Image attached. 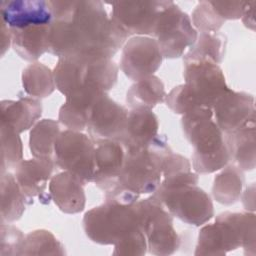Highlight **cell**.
<instances>
[{
	"instance_id": "d6a6232c",
	"label": "cell",
	"mask_w": 256,
	"mask_h": 256,
	"mask_svg": "<svg viewBox=\"0 0 256 256\" xmlns=\"http://www.w3.org/2000/svg\"><path fill=\"white\" fill-rule=\"evenodd\" d=\"M193 27L198 33L218 32L225 20L216 12L210 1H200L191 14Z\"/></svg>"
},
{
	"instance_id": "7a4b0ae2",
	"label": "cell",
	"mask_w": 256,
	"mask_h": 256,
	"mask_svg": "<svg viewBox=\"0 0 256 256\" xmlns=\"http://www.w3.org/2000/svg\"><path fill=\"white\" fill-rule=\"evenodd\" d=\"M167 141L158 134L147 148L125 149L123 168L114 186L104 192L105 201L134 204L140 195L154 193L162 179L161 152Z\"/></svg>"
},
{
	"instance_id": "5bb4252c",
	"label": "cell",
	"mask_w": 256,
	"mask_h": 256,
	"mask_svg": "<svg viewBox=\"0 0 256 256\" xmlns=\"http://www.w3.org/2000/svg\"><path fill=\"white\" fill-rule=\"evenodd\" d=\"M213 119L224 132H232L255 117V99L252 94L231 88L213 104Z\"/></svg>"
},
{
	"instance_id": "6da1fadb",
	"label": "cell",
	"mask_w": 256,
	"mask_h": 256,
	"mask_svg": "<svg viewBox=\"0 0 256 256\" xmlns=\"http://www.w3.org/2000/svg\"><path fill=\"white\" fill-rule=\"evenodd\" d=\"M53 21L48 52L89 63L112 59L129 37L110 19L98 0L50 1Z\"/></svg>"
},
{
	"instance_id": "ffe728a7",
	"label": "cell",
	"mask_w": 256,
	"mask_h": 256,
	"mask_svg": "<svg viewBox=\"0 0 256 256\" xmlns=\"http://www.w3.org/2000/svg\"><path fill=\"white\" fill-rule=\"evenodd\" d=\"M159 122L150 109H130L125 130L119 140L125 149L147 148L157 137Z\"/></svg>"
},
{
	"instance_id": "603a6c76",
	"label": "cell",
	"mask_w": 256,
	"mask_h": 256,
	"mask_svg": "<svg viewBox=\"0 0 256 256\" xmlns=\"http://www.w3.org/2000/svg\"><path fill=\"white\" fill-rule=\"evenodd\" d=\"M51 25V24H50ZM50 25H31L10 29L11 47L20 58L36 62L49 49Z\"/></svg>"
},
{
	"instance_id": "7402d4cb",
	"label": "cell",
	"mask_w": 256,
	"mask_h": 256,
	"mask_svg": "<svg viewBox=\"0 0 256 256\" xmlns=\"http://www.w3.org/2000/svg\"><path fill=\"white\" fill-rule=\"evenodd\" d=\"M1 124H6L17 133L31 129L42 116V102L34 97H20L18 100H2Z\"/></svg>"
},
{
	"instance_id": "836d02e7",
	"label": "cell",
	"mask_w": 256,
	"mask_h": 256,
	"mask_svg": "<svg viewBox=\"0 0 256 256\" xmlns=\"http://www.w3.org/2000/svg\"><path fill=\"white\" fill-rule=\"evenodd\" d=\"M164 102L172 112L182 116L204 107L195 94L184 83L172 88L170 92L166 94Z\"/></svg>"
},
{
	"instance_id": "d4e9b609",
	"label": "cell",
	"mask_w": 256,
	"mask_h": 256,
	"mask_svg": "<svg viewBox=\"0 0 256 256\" xmlns=\"http://www.w3.org/2000/svg\"><path fill=\"white\" fill-rule=\"evenodd\" d=\"M245 184L244 171L233 163L222 168L213 180L212 197L219 204L230 206L240 200Z\"/></svg>"
},
{
	"instance_id": "f546056e",
	"label": "cell",
	"mask_w": 256,
	"mask_h": 256,
	"mask_svg": "<svg viewBox=\"0 0 256 256\" xmlns=\"http://www.w3.org/2000/svg\"><path fill=\"white\" fill-rule=\"evenodd\" d=\"M85 63L70 58H58L53 69L56 89L67 96L83 86Z\"/></svg>"
},
{
	"instance_id": "3957f363",
	"label": "cell",
	"mask_w": 256,
	"mask_h": 256,
	"mask_svg": "<svg viewBox=\"0 0 256 256\" xmlns=\"http://www.w3.org/2000/svg\"><path fill=\"white\" fill-rule=\"evenodd\" d=\"M181 127L193 148L191 166L197 174L216 172L230 162L225 134L214 121L211 108L203 107L183 115Z\"/></svg>"
},
{
	"instance_id": "8fae6325",
	"label": "cell",
	"mask_w": 256,
	"mask_h": 256,
	"mask_svg": "<svg viewBox=\"0 0 256 256\" xmlns=\"http://www.w3.org/2000/svg\"><path fill=\"white\" fill-rule=\"evenodd\" d=\"M110 19L129 38L133 36L152 37L164 0L113 1Z\"/></svg>"
},
{
	"instance_id": "7c38bea8",
	"label": "cell",
	"mask_w": 256,
	"mask_h": 256,
	"mask_svg": "<svg viewBox=\"0 0 256 256\" xmlns=\"http://www.w3.org/2000/svg\"><path fill=\"white\" fill-rule=\"evenodd\" d=\"M129 111L120 103L101 95L89 110L86 130L95 144L105 141H119L127 123Z\"/></svg>"
},
{
	"instance_id": "d6986e66",
	"label": "cell",
	"mask_w": 256,
	"mask_h": 256,
	"mask_svg": "<svg viewBox=\"0 0 256 256\" xmlns=\"http://www.w3.org/2000/svg\"><path fill=\"white\" fill-rule=\"evenodd\" d=\"M49 194L55 205L66 214H77L84 210L86 195L83 182L73 174L62 171L49 181Z\"/></svg>"
},
{
	"instance_id": "f1b7e54d",
	"label": "cell",
	"mask_w": 256,
	"mask_h": 256,
	"mask_svg": "<svg viewBox=\"0 0 256 256\" xmlns=\"http://www.w3.org/2000/svg\"><path fill=\"white\" fill-rule=\"evenodd\" d=\"M227 36L221 32L199 33L195 43L183 55V61L210 58L218 65L225 58Z\"/></svg>"
},
{
	"instance_id": "ac0fdd59",
	"label": "cell",
	"mask_w": 256,
	"mask_h": 256,
	"mask_svg": "<svg viewBox=\"0 0 256 256\" xmlns=\"http://www.w3.org/2000/svg\"><path fill=\"white\" fill-rule=\"evenodd\" d=\"M106 92L93 86H83L65 96V102L60 106L59 122L69 130H86L88 113L96 100Z\"/></svg>"
},
{
	"instance_id": "9c48e42d",
	"label": "cell",
	"mask_w": 256,
	"mask_h": 256,
	"mask_svg": "<svg viewBox=\"0 0 256 256\" xmlns=\"http://www.w3.org/2000/svg\"><path fill=\"white\" fill-rule=\"evenodd\" d=\"M95 143L80 131H61L54 146V162L58 169L67 171L84 185L94 180Z\"/></svg>"
},
{
	"instance_id": "484cf974",
	"label": "cell",
	"mask_w": 256,
	"mask_h": 256,
	"mask_svg": "<svg viewBox=\"0 0 256 256\" xmlns=\"http://www.w3.org/2000/svg\"><path fill=\"white\" fill-rule=\"evenodd\" d=\"M166 90L163 81L156 75L134 82L126 93V103L130 109H150L164 102Z\"/></svg>"
},
{
	"instance_id": "f35d334b",
	"label": "cell",
	"mask_w": 256,
	"mask_h": 256,
	"mask_svg": "<svg viewBox=\"0 0 256 256\" xmlns=\"http://www.w3.org/2000/svg\"><path fill=\"white\" fill-rule=\"evenodd\" d=\"M240 199L242 200L244 208L249 212L255 211V184L252 183L242 191Z\"/></svg>"
},
{
	"instance_id": "9a60e30c",
	"label": "cell",
	"mask_w": 256,
	"mask_h": 256,
	"mask_svg": "<svg viewBox=\"0 0 256 256\" xmlns=\"http://www.w3.org/2000/svg\"><path fill=\"white\" fill-rule=\"evenodd\" d=\"M55 169L58 168L53 160L33 157L22 159L13 170L22 192L29 200L33 202V198L38 197L42 204H49L52 199L46 189Z\"/></svg>"
},
{
	"instance_id": "e0dca14e",
	"label": "cell",
	"mask_w": 256,
	"mask_h": 256,
	"mask_svg": "<svg viewBox=\"0 0 256 256\" xmlns=\"http://www.w3.org/2000/svg\"><path fill=\"white\" fill-rule=\"evenodd\" d=\"M95 172L96 187L106 192L114 186L125 160V148L119 141H105L95 144Z\"/></svg>"
},
{
	"instance_id": "4dcf8cb0",
	"label": "cell",
	"mask_w": 256,
	"mask_h": 256,
	"mask_svg": "<svg viewBox=\"0 0 256 256\" xmlns=\"http://www.w3.org/2000/svg\"><path fill=\"white\" fill-rule=\"evenodd\" d=\"M66 255L64 245L46 229H37L25 235L21 256Z\"/></svg>"
},
{
	"instance_id": "2e32d148",
	"label": "cell",
	"mask_w": 256,
	"mask_h": 256,
	"mask_svg": "<svg viewBox=\"0 0 256 256\" xmlns=\"http://www.w3.org/2000/svg\"><path fill=\"white\" fill-rule=\"evenodd\" d=\"M0 19L10 29L31 25H50L53 21L50 1L46 0H2Z\"/></svg>"
},
{
	"instance_id": "277c9868",
	"label": "cell",
	"mask_w": 256,
	"mask_h": 256,
	"mask_svg": "<svg viewBox=\"0 0 256 256\" xmlns=\"http://www.w3.org/2000/svg\"><path fill=\"white\" fill-rule=\"evenodd\" d=\"M256 220L254 212L218 214L215 222L203 226L198 234L194 255L223 256L239 247L244 255L256 254Z\"/></svg>"
},
{
	"instance_id": "5b68a950",
	"label": "cell",
	"mask_w": 256,
	"mask_h": 256,
	"mask_svg": "<svg viewBox=\"0 0 256 256\" xmlns=\"http://www.w3.org/2000/svg\"><path fill=\"white\" fill-rule=\"evenodd\" d=\"M86 236L100 245H115L140 227L136 202L121 204L105 201L87 212L82 220Z\"/></svg>"
},
{
	"instance_id": "ba28073f",
	"label": "cell",
	"mask_w": 256,
	"mask_h": 256,
	"mask_svg": "<svg viewBox=\"0 0 256 256\" xmlns=\"http://www.w3.org/2000/svg\"><path fill=\"white\" fill-rule=\"evenodd\" d=\"M198 36L190 16L170 0H164L152 38L160 48L163 58L175 59L184 55Z\"/></svg>"
},
{
	"instance_id": "d590c367",
	"label": "cell",
	"mask_w": 256,
	"mask_h": 256,
	"mask_svg": "<svg viewBox=\"0 0 256 256\" xmlns=\"http://www.w3.org/2000/svg\"><path fill=\"white\" fill-rule=\"evenodd\" d=\"M147 249L145 234L139 228L116 243L112 254L117 256H142L147 253Z\"/></svg>"
},
{
	"instance_id": "74e56055",
	"label": "cell",
	"mask_w": 256,
	"mask_h": 256,
	"mask_svg": "<svg viewBox=\"0 0 256 256\" xmlns=\"http://www.w3.org/2000/svg\"><path fill=\"white\" fill-rule=\"evenodd\" d=\"M255 6H256L255 0L247 1L245 9L243 11V14L240 18L242 23L244 24V26L252 31H255V18H254Z\"/></svg>"
},
{
	"instance_id": "8992f818",
	"label": "cell",
	"mask_w": 256,
	"mask_h": 256,
	"mask_svg": "<svg viewBox=\"0 0 256 256\" xmlns=\"http://www.w3.org/2000/svg\"><path fill=\"white\" fill-rule=\"evenodd\" d=\"M173 216L196 227L202 226L214 216L211 197L197 184L158 187L151 195Z\"/></svg>"
},
{
	"instance_id": "e575fe53",
	"label": "cell",
	"mask_w": 256,
	"mask_h": 256,
	"mask_svg": "<svg viewBox=\"0 0 256 256\" xmlns=\"http://www.w3.org/2000/svg\"><path fill=\"white\" fill-rule=\"evenodd\" d=\"M25 235L11 223H1L0 256H21Z\"/></svg>"
},
{
	"instance_id": "cb8c5ba5",
	"label": "cell",
	"mask_w": 256,
	"mask_h": 256,
	"mask_svg": "<svg viewBox=\"0 0 256 256\" xmlns=\"http://www.w3.org/2000/svg\"><path fill=\"white\" fill-rule=\"evenodd\" d=\"M1 188V223H12L19 220L26 210L27 205L33 204L22 192L14 173L2 172L0 179Z\"/></svg>"
},
{
	"instance_id": "30bf717a",
	"label": "cell",
	"mask_w": 256,
	"mask_h": 256,
	"mask_svg": "<svg viewBox=\"0 0 256 256\" xmlns=\"http://www.w3.org/2000/svg\"><path fill=\"white\" fill-rule=\"evenodd\" d=\"M184 84L204 107L212 109L215 101L230 88L221 67L210 58L183 61Z\"/></svg>"
},
{
	"instance_id": "ab89813d",
	"label": "cell",
	"mask_w": 256,
	"mask_h": 256,
	"mask_svg": "<svg viewBox=\"0 0 256 256\" xmlns=\"http://www.w3.org/2000/svg\"><path fill=\"white\" fill-rule=\"evenodd\" d=\"M1 23V56H4L6 51L11 47V32L6 23L0 19Z\"/></svg>"
},
{
	"instance_id": "4316f807",
	"label": "cell",
	"mask_w": 256,
	"mask_h": 256,
	"mask_svg": "<svg viewBox=\"0 0 256 256\" xmlns=\"http://www.w3.org/2000/svg\"><path fill=\"white\" fill-rule=\"evenodd\" d=\"M59 122L41 119L29 131V149L34 158L54 161V146L60 134Z\"/></svg>"
},
{
	"instance_id": "44dd1931",
	"label": "cell",
	"mask_w": 256,
	"mask_h": 256,
	"mask_svg": "<svg viewBox=\"0 0 256 256\" xmlns=\"http://www.w3.org/2000/svg\"><path fill=\"white\" fill-rule=\"evenodd\" d=\"M225 134L230 162L243 171H251L256 165V116L245 125Z\"/></svg>"
},
{
	"instance_id": "1f68e13d",
	"label": "cell",
	"mask_w": 256,
	"mask_h": 256,
	"mask_svg": "<svg viewBox=\"0 0 256 256\" xmlns=\"http://www.w3.org/2000/svg\"><path fill=\"white\" fill-rule=\"evenodd\" d=\"M0 173L10 171L23 159V143L20 134L6 124H1Z\"/></svg>"
},
{
	"instance_id": "52a82bcc",
	"label": "cell",
	"mask_w": 256,
	"mask_h": 256,
	"mask_svg": "<svg viewBox=\"0 0 256 256\" xmlns=\"http://www.w3.org/2000/svg\"><path fill=\"white\" fill-rule=\"evenodd\" d=\"M137 208L140 227L147 240V252L156 256L174 254L181 245L180 235L173 225V216L155 198L139 199Z\"/></svg>"
},
{
	"instance_id": "8d00e7d4",
	"label": "cell",
	"mask_w": 256,
	"mask_h": 256,
	"mask_svg": "<svg viewBox=\"0 0 256 256\" xmlns=\"http://www.w3.org/2000/svg\"><path fill=\"white\" fill-rule=\"evenodd\" d=\"M216 12L226 20L240 19L247 1H210Z\"/></svg>"
},
{
	"instance_id": "4fadbf2b",
	"label": "cell",
	"mask_w": 256,
	"mask_h": 256,
	"mask_svg": "<svg viewBox=\"0 0 256 256\" xmlns=\"http://www.w3.org/2000/svg\"><path fill=\"white\" fill-rule=\"evenodd\" d=\"M162 61L163 55L154 38L133 36L122 47L119 67L126 77L136 82L154 75Z\"/></svg>"
},
{
	"instance_id": "83f0119b",
	"label": "cell",
	"mask_w": 256,
	"mask_h": 256,
	"mask_svg": "<svg viewBox=\"0 0 256 256\" xmlns=\"http://www.w3.org/2000/svg\"><path fill=\"white\" fill-rule=\"evenodd\" d=\"M21 81L24 91L29 96L37 99L50 96L56 88L53 70L37 61L23 69Z\"/></svg>"
}]
</instances>
